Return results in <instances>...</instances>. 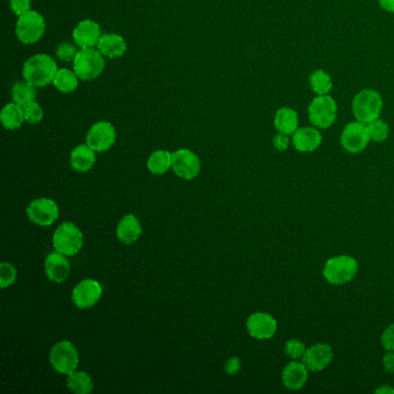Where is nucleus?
Masks as SVG:
<instances>
[{"label": "nucleus", "mask_w": 394, "mask_h": 394, "mask_svg": "<svg viewBox=\"0 0 394 394\" xmlns=\"http://www.w3.org/2000/svg\"><path fill=\"white\" fill-rule=\"evenodd\" d=\"M58 72L56 60L44 53H39L26 60L22 67V75L26 81L34 84L35 87H46L53 84V79Z\"/></svg>", "instance_id": "1"}, {"label": "nucleus", "mask_w": 394, "mask_h": 394, "mask_svg": "<svg viewBox=\"0 0 394 394\" xmlns=\"http://www.w3.org/2000/svg\"><path fill=\"white\" fill-rule=\"evenodd\" d=\"M383 107V98L375 89H362L352 98V115L356 120L364 124H369L379 118Z\"/></svg>", "instance_id": "2"}, {"label": "nucleus", "mask_w": 394, "mask_h": 394, "mask_svg": "<svg viewBox=\"0 0 394 394\" xmlns=\"http://www.w3.org/2000/svg\"><path fill=\"white\" fill-rule=\"evenodd\" d=\"M359 272V264L350 256H337L325 262L323 276L332 286H343L350 283Z\"/></svg>", "instance_id": "3"}, {"label": "nucleus", "mask_w": 394, "mask_h": 394, "mask_svg": "<svg viewBox=\"0 0 394 394\" xmlns=\"http://www.w3.org/2000/svg\"><path fill=\"white\" fill-rule=\"evenodd\" d=\"M105 67V57L94 48L79 50L73 60V71L82 81L94 80L101 75Z\"/></svg>", "instance_id": "4"}, {"label": "nucleus", "mask_w": 394, "mask_h": 394, "mask_svg": "<svg viewBox=\"0 0 394 394\" xmlns=\"http://www.w3.org/2000/svg\"><path fill=\"white\" fill-rule=\"evenodd\" d=\"M311 124L317 129H330L338 117V105L331 95H317L307 108Z\"/></svg>", "instance_id": "5"}, {"label": "nucleus", "mask_w": 394, "mask_h": 394, "mask_svg": "<svg viewBox=\"0 0 394 394\" xmlns=\"http://www.w3.org/2000/svg\"><path fill=\"white\" fill-rule=\"evenodd\" d=\"M53 244L57 252L72 257L78 255L84 247V235L75 224L64 222L55 231Z\"/></svg>", "instance_id": "6"}, {"label": "nucleus", "mask_w": 394, "mask_h": 394, "mask_svg": "<svg viewBox=\"0 0 394 394\" xmlns=\"http://www.w3.org/2000/svg\"><path fill=\"white\" fill-rule=\"evenodd\" d=\"M46 20L39 12H27L20 15L15 26V34L24 44H34L42 39L46 33Z\"/></svg>", "instance_id": "7"}, {"label": "nucleus", "mask_w": 394, "mask_h": 394, "mask_svg": "<svg viewBox=\"0 0 394 394\" xmlns=\"http://www.w3.org/2000/svg\"><path fill=\"white\" fill-rule=\"evenodd\" d=\"M50 363L57 373L69 375L77 370L79 352L71 341L63 340L57 342L50 352Z\"/></svg>", "instance_id": "8"}, {"label": "nucleus", "mask_w": 394, "mask_h": 394, "mask_svg": "<svg viewBox=\"0 0 394 394\" xmlns=\"http://www.w3.org/2000/svg\"><path fill=\"white\" fill-rule=\"evenodd\" d=\"M370 136L368 126L364 123H349L343 127L340 136V143L346 152L350 154L361 153L369 145Z\"/></svg>", "instance_id": "9"}, {"label": "nucleus", "mask_w": 394, "mask_h": 394, "mask_svg": "<svg viewBox=\"0 0 394 394\" xmlns=\"http://www.w3.org/2000/svg\"><path fill=\"white\" fill-rule=\"evenodd\" d=\"M27 215L33 224L41 227H49L60 217V208L56 202L50 198H39L33 200L27 207Z\"/></svg>", "instance_id": "10"}, {"label": "nucleus", "mask_w": 394, "mask_h": 394, "mask_svg": "<svg viewBox=\"0 0 394 394\" xmlns=\"http://www.w3.org/2000/svg\"><path fill=\"white\" fill-rule=\"evenodd\" d=\"M172 170L178 177L191 181L199 174L202 162L197 154L190 150H178L172 153Z\"/></svg>", "instance_id": "11"}, {"label": "nucleus", "mask_w": 394, "mask_h": 394, "mask_svg": "<svg viewBox=\"0 0 394 394\" xmlns=\"http://www.w3.org/2000/svg\"><path fill=\"white\" fill-rule=\"evenodd\" d=\"M117 133L115 126L109 122H98L91 126L87 133V145L95 152H107L116 143Z\"/></svg>", "instance_id": "12"}, {"label": "nucleus", "mask_w": 394, "mask_h": 394, "mask_svg": "<svg viewBox=\"0 0 394 394\" xmlns=\"http://www.w3.org/2000/svg\"><path fill=\"white\" fill-rule=\"evenodd\" d=\"M103 294L101 283L93 279H86L78 283L72 292V302L79 309H89L98 303Z\"/></svg>", "instance_id": "13"}, {"label": "nucleus", "mask_w": 394, "mask_h": 394, "mask_svg": "<svg viewBox=\"0 0 394 394\" xmlns=\"http://www.w3.org/2000/svg\"><path fill=\"white\" fill-rule=\"evenodd\" d=\"M247 330L252 338L269 340L276 335L278 323L276 318L266 312H255L247 321Z\"/></svg>", "instance_id": "14"}, {"label": "nucleus", "mask_w": 394, "mask_h": 394, "mask_svg": "<svg viewBox=\"0 0 394 394\" xmlns=\"http://www.w3.org/2000/svg\"><path fill=\"white\" fill-rule=\"evenodd\" d=\"M333 359V350L328 343H316L307 348L302 357V362L305 364L311 373H317L326 369Z\"/></svg>", "instance_id": "15"}, {"label": "nucleus", "mask_w": 394, "mask_h": 394, "mask_svg": "<svg viewBox=\"0 0 394 394\" xmlns=\"http://www.w3.org/2000/svg\"><path fill=\"white\" fill-rule=\"evenodd\" d=\"M72 35L75 46H79L80 49L94 48L98 46V41L101 39V27L98 22L87 19L78 24Z\"/></svg>", "instance_id": "16"}, {"label": "nucleus", "mask_w": 394, "mask_h": 394, "mask_svg": "<svg viewBox=\"0 0 394 394\" xmlns=\"http://www.w3.org/2000/svg\"><path fill=\"white\" fill-rule=\"evenodd\" d=\"M323 143V136L317 127H301L292 136L294 148L300 153H311L318 150Z\"/></svg>", "instance_id": "17"}, {"label": "nucleus", "mask_w": 394, "mask_h": 394, "mask_svg": "<svg viewBox=\"0 0 394 394\" xmlns=\"http://www.w3.org/2000/svg\"><path fill=\"white\" fill-rule=\"evenodd\" d=\"M309 378V370L302 361L293 359L283 371V383L286 388L297 391L303 388Z\"/></svg>", "instance_id": "18"}, {"label": "nucleus", "mask_w": 394, "mask_h": 394, "mask_svg": "<svg viewBox=\"0 0 394 394\" xmlns=\"http://www.w3.org/2000/svg\"><path fill=\"white\" fill-rule=\"evenodd\" d=\"M44 271L53 283H62L70 276V262L66 256L60 252H53L46 257Z\"/></svg>", "instance_id": "19"}, {"label": "nucleus", "mask_w": 394, "mask_h": 394, "mask_svg": "<svg viewBox=\"0 0 394 394\" xmlns=\"http://www.w3.org/2000/svg\"><path fill=\"white\" fill-rule=\"evenodd\" d=\"M143 231L141 224L139 219L134 217L133 214H127L119 221L116 234L119 241L125 243V244H132L134 242L138 241Z\"/></svg>", "instance_id": "20"}, {"label": "nucleus", "mask_w": 394, "mask_h": 394, "mask_svg": "<svg viewBox=\"0 0 394 394\" xmlns=\"http://www.w3.org/2000/svg\"><path fill=\"white\" fill-rule=\"evenodd\" d=\"M100 53L108 58H118L126 53L125 39L118 34H103L98 43Z\"/></svg>", "instance_id": "21"}, {"label": "nucleus", "mask_w": 394, "mask_h": 394, "mask_svg": "<svg viewBox=\"0 0 394 394\" xmlns=\"http://www.w3.org/2000/svg\"><path fill=\"white\" fill-rule=\"evenodd\" d=\"M274 126L278 132L293 136L298 129V114L296 110L289 107L278 109L274 116Z\"/></svg>", "instance_id": "22"}, {"label": "nucleus", "mask_w": 394, "mask_h": 394, "mask_svg": "<svg viewBox=\"0 0 394 394\" xmlns=\"http://www.w3.org/2000/svg\"><path fill=\"white\" fill-rule=\"evenodd\" d=\"M96 162L95 150L86 145H79L71 153V167L78 172H87Z\"/></svg>", "instance_id": "23"}, {"label": "nucleus", "mask_w": 394, "mask_h": 394, "mask_svg": "<svg viewBox=\"0 0 394 394\" xmlns=\"http://www.w3.org/2000/svg\"><path fill=\"white\" fill-rule=\"evenodd\" d=\"M0 118H1V124L5 129H10V131L20 129L22 124L26 122L24 107L15 102L8 103L3 109Z\"/></svg>", "instance_id": "24"}, {"label": "nucleus", "mask_w": 394, "mask_h": 394, "mask_svg": "<svg viewBox=\"0 0 394 394\" xmlns=\"http://www.w3.org/2000/svg\"><path fill=\"white\" fill-rule=\"evenodd\" d=\"M67 386L73 393L88 394L94 390L91 377L84 371H73L67 375Z\"/></svg>", "instance_id": "25"}, {"label": "nucleus", "mask_w": 394, "mask_h": 394, "mask_svg": "<svg viewBox=\"0 0 394 394\" xmlns=\"http://www.w3.org/2000/svg\"><path fill=\"white\" fill-rule=\"evenodd\" d=\"M172 165V153L168 150H156L150 154L147 168L153 174H163Z\"/></svg>", "instance_id": "26"}, {"label": "nucleus", "mask_w": 394, "mask_h": 394, "mask_svg": "<svg viewBox=\"0 0 394 394\" xmlns=\"http://www.w3.org/2000/svg\"><path fill=\"white\" fill-rule=\"evenodd\" d=\"M53 86L62 91L64 94L72 93L79 86V78L74 71L62 69L57 72L56 77L53 79Z\"/></svg>", "instance_id": "27"}, {"label": "nucleus", "mask_w": 394, "mask_h": 394, "mask_svg": "<svg viewBox=\"0 0 394 394\" xmlns=\"http://www.w3.org/2000/svg\"><path fill=\"white\" fill-rule=\"evenodd\" d=\"M309 82L311 89L317 95H328L333 88L331 75L321 69H318L311 73Z\"/></svg>", "instance_id": "28"}, {"label": "nucleus", "mask_w": 394, "mask_h": 394, "mask_svg": "<svg viewBox=\"0 0 394 394\" xmlns=\"http://www.w3.org/2000/svg\"><path fill=\"white\" fill-rule=\"evenodd\" d=\"M12 98L15 103L24 107L29 102L35 101L36 87L28 81L17 82L12 89Z\"/></svg>", "instance_id": "29"}, {"label": "nucleus", "mask_w": 394, "mask_h": 394, "mask_svg": "<svg viewBox=\"0 0 394 394\" xmlns=\"http://www.w3.org/2000/svg\"><path fill=\"white\" fill-rule=\"evenodd\" d=\"M366 126H368V132H369L371 141L383 143L388 138L390 127L387 125V123L384 122L382 119H376V120L366 124Z\"/></svg>", "instance_id": "30"}, {"label": "nucleus", "mask_w": 394, "mask_h": 394, "mask_svg": "<svg viewBox=\"0 0 394 394\" xmlns=\"http://www.w3.org/2000/svg\"><path fill=\"white\" fill-rule=\"evenodd\" d=\"M24 112H25L26 122L29 124H39L42 122L43 109L37 102H29L27 105H24Z\"/></svg>", "instance_id": "31"}, {"label": "nucleus", "mask_w": 394, "mask_h": 394, "mask_svg": "<svg viewBox=\"0 0 394 394\" xmlns=\"http://www.w3.org/2000/svg\"><path fill=\"white\" fill-rule=\"evenodd\" d=\"M17 280V269L10 262H1L0 265V287L5 289L11 287Z\"/></svg>", "instance_id": "32"}, {"label": "nucleus", "mask_w": 394, "mask_h": 394, "mask_svg": "<svg viewBox=\"0 0 394 394\" xmlns=\"http://www.w3.org/2000/svg\"><path fill=\"white\" fill-rule=\"evenodd\" d=\"M305 350H307L305 345L297 339H290L285 345V352L292 359H302Z\"/></svg>", "instance_id": "33"}, {"label": "nucleus", "mask_w": 394, "mask_h": 394, "mask_svg": "<svg viewBox=\"0 0 394 394\" xmlns=\"http://www.w3.org/2000/svg\"><path fill=\"white\" fill-rule=\"evenodd\" d=\"M79 50L72 43L64 42L57 48L56 55L62 62H73Z\"/></svg>", "instance_id": "34"}, {"label": "nucleus", "mask_w": 394, "mask_h": 394, "mask_svg": "<svg viewBox=\"0 0 394 394\" xmlns=\"http://www.w3.org/2000/svg\"><path fill=\"white\" fill-rule=\"evenodd\" d=\"M380 341L387 352H394V324H391L384 330Z\"/></svg>", "instance_id": "35"}, {"label": "nucleus", "mask_w": 394, "mask_h": 394, "mask_svg": "<svg viewBox=\"0 0 394 394\" xmlns=\"http://www.w3.org/2000/svg\"><path fill=\"white\" fill-rule=\"evenodd\" d=\"M10 4H11L13 13L18 15V17L30 11V8H32L30 0H11Z\"/></svg>", "instance_id": "36"}, {"label": "nucleus", "mask_w": 394, "mask_h": 394, "mask_svg": "<svg viewBox=\"0 0 394 394\" xmlns=\"http://www.w3.org/2000/svg\"><path fill=\"white\" fill-rule=\"evenodd\" d=\"M290 143H292L290 136L283 133L278 132V134L273 138V146L279 152H286L289 148Z\"/></svg>", "instance_id": "37"}, {"label": "nucleus", "mask_w": 394, "mask_h": 394, "mask_svg": "<svg viewBox=\"0 0 394 394\" xmlns=\"http://www.w3.org/2000/svg\"><path fill=\"white\" fill-rule=\"evenodd\" d=\"M224 369H226V373L228 375H235V373H238L241 369V361L238 357H231V359H228L227 363H226V366H224Z\"/></svg>", "instance_id": "38"}, {"label": "nucleus", "mask_w": 394, "mask_h": 394, "mask_svg": "<svg viewBox=\"0 0 394 394\" xmlns=\"http://www.w3.org/2000/svg\"><path fill=\"white\" fill-rule=\"evenodd\" d=\"M383 366L385 371L388 373H394V352H388L384 356Z\"/></svg>", "instance_id": "39"}, {"label": "nucleus", "mask_w": 394, "mask_h": 394, "mask_svg": "<svg viewBox=\"0 0 394 394\" xmlns=\"http://www.w3.org/2000/svg\"><path fill=\"white\" fill-rule=\"evenodd\" d=\"M380 8L387 13H394V0H378Z\"/></svg>", "instance_id": "40"}, {"label": "nucleus", "mask_w": 394, "mask_h": 394, "mask_svg": "<svg viewBox=\"0 0 394 394\" xmlns=\"http://www.w3.org/2000/svg\"><path fill=\"white\" fill-rule=\"evenodd\" d=\"M375 392L380 394H393L394 388L393 387L388 386V385H384V386H380L379 388H377Z\"/></svg>", "instance_id": "41"}]
</instances>
